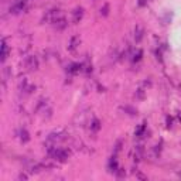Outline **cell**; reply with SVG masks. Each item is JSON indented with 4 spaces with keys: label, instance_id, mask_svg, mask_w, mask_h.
Listing matches in <instances>:
<instances>
[{
    "label": "cell",
    "instance_id": "1",
    "mask_svg": "<svg viewBox=\"0 0 181 181\" xmlns=\"http://www.w3.org/2000/svg\"><path fill=\"white\" fill-rule=\"evenodd\" d=\"M6 54H7V45H6V43H3V54H2L3 59L6 58Z\"/></svg>",
    "mask_w": 181,
    "mask_h": 181
}]
</instances>
